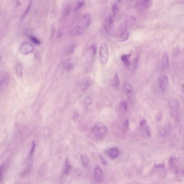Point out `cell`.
Listing matches in <instances>:
<instances>
[{"mask_svg":"<svg viewBox=\"0 0 184 184\" xmlns=\"http://www.w3.org/2000/svg\"><path fill=\"white\" fill-rule=\"evenodd\" d=\"M169 55L167 52L163 53L162 57L161 69L162 71H165L169 67Z\"/></svg>","mask_w":184,"mask_h":184,"instance_id":"cell-8","label":"cell"},{"mask_svg":"<svg viewBox=\"0 0 184 184\" xmlns=\"http://www.w3.org/2000/svg\"><path fill=\"white\" fill-rule=\"evenodd\" d=\"M35 146H36V144L34 142H33L32 143V145L31 147V150H30V154H29V158L31 159L34 153L35 150Z\"/></svg>","mask_w":184,"mask_h":184,"instance_id":"cell-25","label":"cell"},{"mask_svg":"<svg viewBox=\"0 0 184 184\" xmlns=\"http://www.w3.org/2000/svg\"><path fill=\"white\" fill-rule=\"evenodd\" d=\"M100 159H101V160H102L103 163V164H104V165H106V164H107V162H106V161L104 159L103 157V156H102V155H100Z\"/></svg>","mask_w":184,"mask_h":184,"instance_id":"cell-36","label":"cell"},{"mask_svg":"<svg viewBox=\"0 0 184 184\" xmlns=\"http://www.w3.org/2000/svg\"><path fill=\"white\" fill-rule=\"evenodd\" d=\"M166 133V130L165 128H163L160 131V133L161 135L164 136L165 135Z\"/></svg>","mask_w":184,"mask_h":184,"instance_id":"cell-34","label":"cell"},{"mask_svg":"<svg viewBox=\"0 0 184 184\" xmlns=\"http://www.w3.org/2000/svg\"><path fill=\"white\" fill-rule=\"evenodd\" d=\"M0 59H1V58H0Z\"/></svg>","mask_w":184,"mask_h":184,"instance_id":"cell-42","label":"cell"},{"mask_svg":"<svg viewBox=\"0 0 184 184\" xmlns=\"http://www.w3.org/2000/svg\"><path fill=\"white\" fill-rule=\"evenodd\" d=\"M123 90L125 95L128 98L131 97L133 94V89L131 85L128 83H125L123 86Z\"/></svg>","mask_w":184,"mask_h":184,"instance_id":"cell-9","label":"cell"},{"mask_svg":"<svg viewBox=\"0 0 184 184\" xmlns=\"http://www.w3.org/2000/svg\"><path fill=\"white\" fill-rule=\"evenodd\" d=\"M34 50L33 45L28 43H24L21 45L19 51L22 54L27 55L32 53Z\"/></svg>","mask_w":184,"mask_h":184,"instance_id":"cell-5","label":"cell"},{"mask_svg":"<svg viewBox=\"0 0 184 184\" xmlns=\"http://www.w3.org/2000/svg\"><path fill=\"white\" fill-rule=\"evenodd\" d=\"M100 58L101 63L106 64L109 58V51L107 44L105 42L101 44L100 47Z\"/></svg>","mask_w":184,"mask_h":184,"instance_id":"cell-2","label":"cell"},{"mask_svg":"<svg viewBox=\"0 0 184 184\" xmlns=\"http://www.w3.org/2000/svg\"><path fill=\"white\" fill-rule=\"evenodd\" d=\"M84 31L82 27L78 26L73 28L70 31V34L72 36H76L82 34Z\"/></svg>","mask_w":184,"mask_h":184,"instance_id":"cell-11","label":"cell"},{"mask_svg":"<svg viewBox=\"0 0 184 184\" xmlns=\"http://www.w3.org/2000/svg\"><path fill=\"white\" fill-rule=\"evenodd\" d=\"M107 155L110 158L114 159L118 156L119 151L118 149L115 147H113L109 149L107 151Z\"/></svg>","mask_w":184,"mask_h":184,"instance_id":"cell-10","label":"cell"},{"mask_svg":"<svg viewBox=\"0 0 184 184\" xmlns=\"http://www.w3.org/2000/svg\"><path fill=\"white\" fill-rule=\"evenodd\" d=\"M15 71L18 77H21L23 75V69L21 64L18 63L17 64L15 67Z\"/></svg>","mask_w":184,"mask_h":184,"instance_id":"cell-17","label":"cell"},{"mask_svg":"<svg viewBox=\"0 0 184 184\" xmlns=\"http://www.w3.org/2000/svg\"><path fill=\"white\" fill-rule=\"evenodd\" d=\"M162 117V115L161 114H159L156 116V119L158 121H159L161 120Z\"/></svg>","mask_w":184,"mask_h":184,"instance_id":"cell-38","label":"cell"},{"mask_svg":"<svg viewBox=\"0 0 184 184\" xmlns=\"http://www.w3.org/2000/svg\"><path fill=\"white\" fill-rule=\"evenodd\" d=\"M3 171H4V167L2 165L0 166V182L2 181L3 177Z\"/></svg>","mask_w":184,"mask_h":184,"instance_id":"cell-32","label":"cell"},{"mask_svg":"<svg viewBox=\"0 0 184 184\" xmlns=\"http://www.w3.org/2000/svg\"><path fill=\"white\" fill-rule=\"evenodd\" d=\"M91 17L89 14H86L84 15L83 17V25L86 28L88 27L91 22Z\"/></svg>","mask_w":184,"mask_h":184,"instance_id":"cell-15","label":"cell"},{"mask_svg":"<svg viewBox=\"0 0 184 184\" xmlns=\"http://www.w3.org/2000/svg\"><path fill=\"white\" fill-rule=\"evenodd\" d=\"M129 34L126 30H124L121 33L119 36V40L121 42H124L127 40Z\"/></svg>","mask_w":184,"mask_h":184,"instance_id":"cell-14","label":"cell"},{"mask_svg":"<svg viewBox=\"0 0 184 184\" xmlns=\"http://www.w3.org/2000/svg\"><path fill=\"white\" fill-rule=\"evenodd\" d=\"M94 175L95 179L99 183H102L104 180V174L99 166L97 165L95 167L94 170Z\"/></svg>","mask_w":184,"mask_h":184,"instance_id":"cell-4","label":"cell"},{"mask_svg":"<svg viewBox=\"0 0 184 184\" xmlns=\"http://www.w3.org/2000/svg\"><path fill=\"white\" fill-rule=\"evenodd\" d=\"M170 166L172 169L177 173H181L183 172V169H180V166L179 165L178 161L176 158H170L169 160Z\"/></svg>","mask_w":184,"mask_h":184,"instance_id":"cell-6","label":"cell"},{"mask_svg":"<svg viewBox=\"0 0 184 184\" xmlns=\"http://www.w3.org/2000/svg\"><path fill=\"white\" fill-rule=\"evenodd\" d=\"M85 102L88 105H90V104H91L92 102V99L91 98L88 97L86 98L85 100Z\"/></svg>","mask_w":184,"mask_h":184,"instance_id":"cell-33","label":"cell"},{"mask_svg":"<svg viewBox=\"0 0 184 184\" xmlns=\"http://www.w3.org/2000/svg\"><path fill=\"white\" fill-rule=\"evenodd\" d=\"M9 81V75L5 74L0 79V94L6 90L8 85Z\"/></svg>","mask_w":184,"mask_h":184,"instance_id":"cell-7","label":"cell"},{"mask_svg":"<svg viewBox=\"0 0 184 184\" xmlns=\"http://www.w3.org/2000/svg\"><path fill=\"white\" fill-rule=\"evenodd\" d=\"M120 108L122 112L123 113H125L127 112L128 109L127 104L125 102H122L120 103Z\"/></svg>","mask_w":184,"mask_h":184,"instance_id":"cell-20","label":"cell"},{"mask_svg":"<svg viewBox=\"0 0 184 184\" xmlns=\"http://www.w3.org/2000/svg\"><path fill=\"white\" fill-rule=\"evenodd\" d=\"M73 67V65L70 62H67L65 65V68L67 71H70Z\"/></svg>","mask_w":184,"mask_h":184,"instance_id":"cell-27","label":"cell"},{"mask_svg":"<svg viewBox=\"0 0 184 184\" xmlns=\"http://www.w3.org/2000/svg\"><path fill=\"white\" fill-rule=\"evenodd\" d=\"M32 5V1H31L29 2V4H28V6H27L26 9L25 10L24 12L23 13V15H22V17H21V18L22 19H24L28 15V13H29L30 10L31 9V7Z\"/></svg>","mask_w":184,"mask_h":184,"instance_id":"cell-19","label":"cell"},{"mask_svg":"<svg viewBox=\"0 0 184 184\" xmlns=\"http://www.w3.org/2000/svg\"><path fill=\"white\" fill-rule=\"evenodd\" d=\"M71 8L70 7H67L65 8L63 12V16L64 17L67 16L70 13L71 11Z\"/></svg>","mask_w":184,"mask_h":184,"instance_id":"cell-30","label":"cell"},{"mask_svg":"<svg viewBox=\"0 0 184 184\" xmlns=\"http://www.w3.org/2000/svg\"><path fill=\"white\" fill-rule=\"evenodd\" d=\"M85 1H77V5L75 6V10L77 11L78 10L80 9L85 4Z\"/></svg>","mask_w":184,"mask_h":184,"instance_id":"cell-22","label":"cell"},{"mask_svg":"<svg viewBox=\"0 0 184 184\" xmlns=\"http://www.w3.org/2000/svg\"><path fill=\"white\" fill-rule=\"evenodd\" d=\"M91 49L92 51V55L93 56H95L97 51V47L95 44H93L91 47Z\"/></svg>","mask_w":184,"mask_h":184,"instance_id":"cell-29","label":"cell"},{"mask_svg":"<svg viewBox=\"0 0 184 184\" xmlns=\"http://www.w3.org/2000/svg\"><path fill=\"white\" fill-rule=\"evenodd\" d=\"M72 167L70 165V161L68 159H66L65 162L63 169V173L65 175H68L71 170Z\"/></svg>","mask_w":184,"mask_h":184,"instance_id":"cell-12","label":"cell"},{"mask_svg":"<svg viewBox=\"0 0 184 184\" xmlns=\"http://www.w3.org/2000/svg\"><path fill=\"white\" fill-rule=\"evenodd\" d=\"M179 49H178V48H177L176 49V50H175V55H178L179 53Z\"/></svg>","mask_w":184,"mask_h":184,"instance_id":"cell-40","label":"cell"},{"mask_svg":"<svg viewBox=\"0 0 184 184\" xmlns=\"http://www.w3.org/2000/svg\"><path fill=\"white\" fill-rule=\"evenodd\" d=\"M17 6H20V5H21L20 4H21V3L19 1H17Z\"/></svg>","mask_w":184,"mask_h":184,"instance_id":"cell-41","label":"cell"},{"mask_svg":"<svg viewBox=\"0 0 184 184\" xmlns=\"http://www.w3.org/2000/svg\"><path fill=\"white\" fill-rule=\"evenodd\" d=\"M30 40L34 44L36 45H40L41 43V42L38 39V38H36L34 36H29Z\"/></svg>","mask_w":184,"mask_h":184,"instance_id":"cell-24","label":"cell"},{"mask_svg":"<svg viewBox=\"0 0 184 184\" xmlns=\"http://www.w3.org/2000/svg\"><path fill=\"white\" fill-rule=\"evenodd\" d=\"M158 82L160 90L164 92L168 86L169 81L167 75L165 74H162L158 77Z\"/></svg>","mask_w":184,"mask_h":184,"instance_id":"cell-3","label":"cell"},{"mask_svg":"<svg viewBox=\"0 0 184 184\" xmlns=\"http://www.w3.org/2000/svg\"><path fill=\"white\" fill-rule=\"evenodd\" d=\"M146 121L145 120H143L141 121V122H140V126L141 127H144L145 124H146Z\"/></svg>","mask_w":184,"mask_h":184,"instance_id":"cell-35","label":"cell"},{"mask_svg":"<svg viewBox=\"0 0 184 184\" xmlns=\"http://www.w3.org/2000/svg\"><path fill=\"white\" fill-rule=\"evenodd\" d=\"M139 56H138L137 57L135 58L134 61V69H136L137 68L138 66V63L139 60Z\"/></svg>","mask_w":184,"mask_h":184,"instance_id":"cell-28","label":"cell"},{"mask_svg":"<svg viewBox=\"0 0 184 184\" xmlns=\"http://www.w3.org/2000/svg\"><path fill=\"white\" fill-rule=\"evenodd\" d=\"M124 127L126 129L128 128L129 127V121L128 120H126L124 123Z\"/></svg>","mask_w":184,"mask_h":184,"instance_id":"cell-37","label":"cell"},{"mask_svg":"<svg viewBox=\"0 0 184 184\" xmlns=\"http://www.w3.org/2000/svg\"><path fill=\"white\" fill-rule=\"evenodd\" d=\"M92 134L98 139H103L107 133L106 127L102 122L96 123L91 129Z\"/></svg>","mask_w":184,"mask_h":184,"instance_id":"cell-1","label":"cell"},{"mask_svg":"<svg viewBox=\"0 0 184 184\" xmlns=\"http://www.w3.org/2000/svg\"><path fill=\"white\" fill-rule=\"evenodd\" d=\"M81 158L83 165L85 167H87L89 161V159L88 156L85 154H83L81 155Z\"/></svg>","mask_w":184,"mask_h":184,"instance_id":"cell-18","label":"cell"},{"mask_svg":"<svg viewBox=\"0 0 184 184\" xmlns=\"http://www.w3.org/2000/svg\"><path fill=\"white\" fill-rule=\"evenodd\" d=\"M152 4V1H140V4L141 7L144 9H148L150 7Z\"/></svg>","mask_w":184,"mask_h":184,"instance_id":"cell-16","label":"cell"},{"mask_svg":"<svg viewBox=\"0 0 184 184\" xmlns=\"http://www.w3.org/2000/svg\"><path fill=\"white\" fill-rule=\"evenodd\" d=\"M55 27L54 25L51 26L50 27V37L51 38H53L55 35Z\"/></svg>","mask_w":184,"mask_h":184,"instance_id":"cell-31","label":"cell"},{"mask_svg":"<svg viewBox=\"0 0 184 184\" xmlns=\"http://www.w3.org/2000/svg\"><path fill=\"white\" fill-rule=\"evenodd\" d=\"M74 49H75V46L74 45H71L67 51V55H72L74 51Z\"/></svg>","mask_w":184,"mask_h":184,"instance_id":"cell-26","label":"cell"},{"mask_svg":"<svg viewBox=\"0 0 184 184\" xmlns=\"http://www.w3.org/2000/svg\"><path fill=\"white\" fill-rule=\"evenodd\" d=\"M114 82L115 87L118 88L119 86L120 85V81L118 74L116 73L115 74L114 78Z\"/></svg>","mask_w":184,"mask_h":184,"instance_id":"cell-23","label":"cell"},{"mask_svg":"<svg viewBox=\"0 0 184 184\" xmlns=\"http://www.w3.org/2000/svg\"><path fill=\"white\" fill-rule=\"evenodd\" d=\"M131 55V53H130L128 55H123L121 57V59L126 66L128 67L130 65L129 58Z\"/></svg>","mask_w":184,"mask_h":184,"instance_id":"cell-13","label":"cell"},{"mask_svg":"<svg viewBox=\"0 0 184 184\" xmlns=\"http://www.w3.org/2000/svg\"><path fill=\"white\" fill-rule=\"evenodd\" d=\"M112 11L113 12V15L114 17L117 15L118 12V6L116 3L113 4L112 7Z\"/></svg>","mask_w":184,"mask_h":184,"instance_id":"cell-21","label":"cell"},{"mask_svg":"<svg viewBox=\"0 0 184 184\" xmlns=\"http://www.w3.org/2000/svg\"><path fill=\"white\" fill-rule=\"evenodd\" d=\"M146 130L147 136H148V137H150L151 135V131H150V128H149L148 127H147L146 128Z\"/></svg>","mask_w":184,"mask_h":184,"instance_id":"cell-39","label":"cell"}]
</instances>
